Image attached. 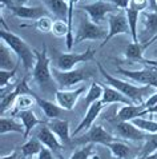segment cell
<instances>
[{"instance_id":"16","label":"cell","mask_w":157,"mask_h":159,"mask_svg":"<svg viewBox=\"0 0 157 159\" xmlns=\"http://www.w3.org/2000/svg\"><path fill=\"white\" fill-rule=\"evenodd\" d=\"M105 107L103 103H101V100H99V102H95L93 104H91L88 108H87V112H85V116L83 118V120L80 122V125H78L76 127V130L73 131V134L72 135H78L80 132L83 131H87V130H89L91 127L93 126V123L95 120L97 119V116L100 115V112L103 111V108Z\"/></svg>"},{"instance_id":"35","label":"cell","mask_w":157,"mask_h":159,"mask_svg":"<svg viewBox=\"0 0 157 159\" xmlns=\"http://www.w3.org/2000/svg\"><path fill=\"white\" fill-rule=\"evenodd\" d=\"M156 151H157V132H155V134H148L145 142H144L141 155L146 157V155H151V154H153Z\"/></svg>"},{"instance_id":"27","label":"cell","mask_w":157,"mask_h":159,"mask_svg":"<svg viewBox=\"0 0 157 159\" xmlns=\"http://www.w3.org/2000/svg\"><path fill=\"white\" fill-rule=\"evenodd\" d=\"M48 7L51 8V11L53 12L56 16H59L60 19L68 20L69 15V0H47Z\"/></svg>"},{"instance_id":"22","label":"cell","mask_w":157,"mask_h":159,"mask_svg":"<svg viewBox=\"0 0 157 159\" xmlns=\"http://www.w3.org/2000/svg\"><path fill=\"white\" fill-rule=\"evenodd\" d=\"M15 54L10 47L4 42L0 44V70H6V71H11L17 67V63L15 60Z\"/></svg>"},{"instance_id":"32","label":"cell","mask_w":157,"mask_h":159,"mask_svg":"<svg viewBox=\"0 0 157 159\" xmlns=\"http://www.w3.org/2000/svg\"><path fill=\"white\" fill-rule=\"evenodd\" d=\"M132 123L137 127V129H140L144 132H149V134L157 132V122L152 120V119H145L144 116H140V118L133 119Z\"/></svg>"},{"instance_id":"20","label":"cell","mask_w":157,"mask_h":159,"mask_svg":"<svg viewBox=\"0 0 157 159\" xmlns=\"http://www.w3.org/2000/svg\"><path fill=\"white\" fill-rule=\"evenodd\" d=\"M104 147L109 150L111 155L115 159H128L133 154V150L128 143L121 142V140H117V139L113 140V142L107 143Z\"/></svg>"},{"instance_id":"49","label":"cell","mask_w":157,"mask_h":159,"mask_svg":"<svg viewBox=\"0 0 157 159\" xmlns=\"http://www.w3.org/2000/svg\"><path fill=\"white\" fill-rule=\"evenodd\" d=\"M23 159H32V158H27V157H23Z\"/></svg>"},{"instance_id":"28","label":"cell","mask_w":157,"mask_h":159,"mask_svg":"<svg viewBox=\"0 0 157 159\" xmlns=\"http://www.w3.org/2000/svg\"><path fill=\"white\" fill-rule=\"evenodd\" d=\"M41 148H43V143L37 139V136H36V138H29V139L25 140V143L21 146L20 151H21V154H23V157L32 158L33 155H37Z\"/></svg>"},{"instance_id":"29","label":"cell","mask_w":157,"mask_h":159,"mask_svg":"<svg viewBox=\"0 0 157 159\" xmlns=\"http://www.w3.org/2000/svg\"><path fill=\"white\" fill-rule=\"evenodd\" d=\"M103 84H99L97 82H92V86L89 87V90L87 91L85 94V98H84V102H85V106L87 108L89 107L91 104H93L95 102H99L103 98Z\"/></svg>"},{"instance_id":"7","label":"cell","mask_w":157,"mask_h":159,"mask_svg":"<svg viewBox=\"0 0 157 159\" xmlns=\"http://www.w3.org/2000/svg\"><path fill=\"white\" fill-rule=\"evenodd\" d=\"M80 10H84L89 19L96 24L103 23L108 14H116L120 11L115 4L108 0H96L91 4H84V6H80Z\"/></svg>"},{"instance_id":"47","label":"cell","mask_w":157,"mask_h":159,"mask_svg":"<svg viewBox=\"0 0 157 159\" xmlns=\"http://www.w3.org/2000/svg\"><path fill=\"white\" fill-rule=\"evenodd\" d=\"M91 159H103V158L100 157V155H97V154H93L92 158H91Z\"/></svg>"},{"instance_id":"46","label":"cell","mask_w":157,"mask_h":159,"mask_svg":"<svg viewBox=\"0 0 157 159\" xmlns=\"http://www.w3.org/2000/svg\"><path fill=\"white\" fill-rule=\"evenodd\" d=\"M145 159H157V151L153 152V154H151V155H146Z\"/></svg>"},{"instance_id":"41","label":"cell","mask_w":157,"mask_h":159,"mask_svg":"<svg viewBox=\"0 0 157 159\" xmlns=\"http://www.w3.org/2000/svg\"><path fill=\"white\" fill-rule=\"evenodd\" d=\"M0 159H23V158H20V157H19V154H17V151H14V152L8 154L7 157H2Z\"/></svg>"},{"instance_id":"3","label":"cell","mask_w":157,"mask_h":159,"mask_svg":"<svg viewBox=\"0 0 157 159\" xmlns=\"http://www.w3.org/2000/svg\"><path fill=\"white\" fill-rule=\"evenodd\" d=\"M35 55H36V63H35V67L32 70V78L39 87H45L55 80L51 68V59L47 55L45 44L43 46L41 51L35 50Z\"/></svg>"},{"instance_id":"17","label":"cell","mask_w":157,"mask_h":159,"mask_svg":"<svg viewBox=\"0 0 157 159\" xmlns=\"http://www.w3.org/2000/svg\"><path fill=\"white\" fill-rule=\"evenodd\" d=\"M36 136L43 143V146L51 148L52 151H60V150H62V142H60L59 138L53 134V131H52L47 125L40 127V130L37 131Z\"/></svg>"},{"instance_id":"38","label":"cell","mask_w":157,"mask_h":159,"mask_svg":"<svg viewBox=\"0 0 157 159\" xmlns=\"http://www.w3.org/2000/svg\"><path fill=\"white\" fill-rule=\"evenodd\" d=\"M148 6H149V0H132V2H130V7L140 11V12L145 11V8Z\"/></svg>"},{"instance_id":"33","label":"cell","mask_w":157,"mask_h":159,"mask_svg":"<svg viewBox=\"0 0 157 159\" xmlns=\"http://www.w3.org/2000/svg\"><path fill=\"white\" fill-rule=\"evenodd\" d=\"M69 32H71V28H69V24L67 20H63V19L55 20L53 27H52V34L56 38H67Z\"/></svg>"},{"instance_id":"13","label":"cell","mask_w":157,"mask_h":159,"mask_svg":"<svg viewBox=\"0 0 157 159\" xmlns=\"http://www.w3.org/2000/svg\"><path fill=\"white\" fill-rule=\"evenodd\" d=\"M12 15L19 17L23 20H39L40 17L49 16V12L45 7L43 6H33V7H27V6H12L8 8Z\"/></svg>"},{"instance_id":"19","label":"cell","mask_w":157,"mask_h":159,"mask_svg":"<svg viewBox=\"0 0 157 159\" xmlns=\"http://www.w3.org/2000/svg\"><path fill=\"white\" fill-rule=\"evenodd\" d=\"M47 126L53 131V134L57 136L62 143H65L71 139V132H69V122L62 120V119H51L47 123Z\"/></svg>"},{"instance_id":"4","label":"cell","mask_w":157,"mask_h":159,"mask_svg":"<svg viewBox=\"0 0 157 159\" xmlns=\"http://www.w3.org/2000/svg\"><path fill=\"white\" fill-rule=\"evenodd\" d=\"M117 74L128 78L129 80L136 82L138 86H149L152 88H157V68L152 66H146L141 70H124L123 67H117Z\"/></svg>"},{"instance_id":"5","label":"cell","mask_w":157,"mask_h":159,"mask_svg":"<svg viewBox=\"0 0 157 159\" xmlns=\"http://www.w3.org/2000/svg\"><path fill=\"white\" fill-rule=\"evenodd\" d=\"M52 75L57 84L63 90H69L71 87L78 84V83L87 80L91 74L87 68H78V70H71V71H62L57 68H52Z\"/></svg>"},{"instance_id":"42","label":"cell","mask_w":157,"mask_h":159,"mask_svg":"<svg viewBox=\"0 0 157 159\" xmlns=\"http://www.w3.org/2000/svg\"><path fill=\"white\" fill-rule=\"evenodd\" d=\"M2 2V8L3 7H6L7 6V8H10V7H12V6H15V0H0Z\"/></svg>"},{"instance_id":"23","label":"cell","mask_w":157,"mask_h":159,"mask_svg":"<svg viewBox=\"0 0 157 159\" xmlns=\"http://www.w3.org/2000/svg\"><path fill=\"white\" fill-rule=\"evenodd\" d=\"M35 98H36V103L40 106L41 111L44 112V115L48 119H59L60 115L65 111V110H63L57 103H52L49 100L40 98L39 95H35Z\"/></svg>"},{"instance_id":"21","label":"cell","mask_w":157,"mask_h":159,"mask_svg":"<svg viewBox=\"0 0 157 159\" xmlns=\"http://www.w3.org/2000/svg\"><path fill=\"white\" fill-rule=\"evenodd\" d=\"M35 95H32V94H20L19 96H17L14 107H12V110H11V116L16 118L20 112L27 111V110H31L33 107V104L36 103V98H35Z\"/></svg>"},{"instance_id":"10","label":"cell","mask_w":157,"mask_h":159,"mask_svg":"<svg viewBox=\"0 0 157 159\" xmlns=\"http://www.w3.org/2000/svg\"><path fill=\"white\" fill-rule=\"evenodd\" d=\"M116 140V138L113 136L111 132H108L103 126H99V125H93L89 130L85 131V134L78 138L76 140V143L78 144H89V143H93V144H101V146H105L107 143L113 142Z\"/></svg>"},{"instance_id":"14","label":"cell","mask_w":157,"mask_h":159,"mask_svg":"<svg viewBox=\"0 0 157 159\" xmlns=\"http://www.w3.org/2000/svg\"><path fill=\"white\" fill-rule=\"evenodd\" d=\"M157 40V35L155 36H152L149 40L144 42V43H129L128 46H126V50L124 52V56L125 59H128L130 61H136V63H142L144 61V52L146 51L148 47H151L152 44Z\"/></svg>"},{"instance_id":"15","label":"cell","mask_w":157,"mask_h":159,"mask_svg":"<svg viewBox=\"0 0 157 159\" xmlns=\"http://www.w3.org/2000/svg\"><path fill=\"white\" fill-rule=\"evenodd\" d=\"M148 114L145 104H124L115 116V122H132L133 119Z\"/></svg>"},{"instance_id":"39","label":"cell","mask_w":157,"mask_h":159,"mask_svg":"<svg viewBox=\"0 0 157 159\" xmlns=\"http://www.w3.org/2000/svg\"><path fill=\"white\" fill-rule=\"evenodd\" d=\"M36 159H56L55 155H53V151H52L51 148L45 147V146H43V148L40 150V152L37 154Z\"/></svg>"},{"instance_id":"37","label":"cell","mask_w":157,"mask_h":159,"mask_svg":"<svg viewBox=\"0 0 157 159\" xmlns=\"http://www.w3.org/2000/svg\"><path fill=\"white\" fill-rule=\"evenodd\" d=\"M16 76V68L11 70V71H6V70H0V88H6L10 86V83L14 80Z\"/></svg>"},{"instance_id":"36","label":"cell","mask_w":157,"mask_h":159,"mask_svg":"<svg viewBox=\"0 0 157 159\" xmlns=\"http://www.w3.org/2000/svg\"><path fill=\"white\" fill-rule=\"evenodd\" d=\"M53 23L55 21L51 19V16H44V17H40L39 20H36V28L40 31V32H52V27H53Z\"/></svg>"},{"instance_id":"2","label":"cell","mask_w":157,"mask_h":159,"mask_svg":"<svg viewBox=\"0 0 157 159\" xmlns=\"http://www.w3.org/2000/svg\"><path fill=\"white\" fill-rule=\"evenodd\" d=\"M0 38H2V42H4L14 51L16 58L23 64L24 70H33L36 63V55H35V50L28 43H25L19 35L6 28L0 30Z\"/></svg>"},{"instance_id":"34","label":"cell","mask_w":157,"mask_h":159,"mask_svg":"<svg viewBox=\"0 0 157 159\" xmlns=\"http://www.w3.org/2000/svg\"><path fill=\"white\" fill-rule=\"evenodd\" d=\"M93 150H95L93 143L81 146V147H78L73 151V154L71 155L69 159H91L93 155Z\"/></svg>"},{"instance_id":"8","label":"cell","mask_w":157,"mask_h":159,"mask_svg":"<svg viewBox=\"0 0 157 159\" xmlns=\"http://www.w3.org/2000/svg\"><path fill=\"white\" fill-rule=\"evenodd\" d=\"M96 50L88 47L84 52L81 54H75V52H64L60 54L59 60H57V67L62 71H71L75 68V66L78 63H87V61H92L95 60Z\"/></svg>"},{"instance_id":"31","label":"cell","mask_w":157,"mask_h":159,"mask_svg":"<svg viewBox=\"0 0 157 159\" xmlns=\"http://www.w3.org/2000/svg\"><path fill=\"white\" fill-rule=\"evenodd\" d=\"M20 95L19 90H17L16 87H14V90L7 92V95H3L2 96V102H0V111H2V116L3 114L8 111L11 107H14L15 102H16V98Z\"/></svg>"},{"instance_id":"48","label":"cell","mask_w":157,"mask_h":159,"mask_svg":"<svg viewBox=\"0 0 157 159\" xmlns=\"http://www.w3.org/2000/svg\"><path fill=\"white\" fill-rule=\"evenodd\" d=\"M146 157H144V155H140V157H134V158H132V159H145Z\"/></svg>"},{"instance_id":"25","label":"cell","mask_w":157,"mask_h":159,"mask_svg":"<svg viewBox=\"0 0 157 159\" xmlns=\"http://www.w3.org/2000/svg\"><path fill=\"white\" fill-rule=\"evenodd\" d=\"M10 132H19V134H24V126L20 120H16L15 118H0V134L6 135Z\"/></svg>"},{"instance_id":"12","label":"cell","mask_w":157,"mask_h":159,"mask_svg":"<svg viewBox=\"0 0 157 159\" xmlns=\"http://www.w3.org/2000/svg\"><path fill=\"white\" fill-rule=\"evenodd\" d=\"M115 132L121 139L126 140H134V142H145L148 134H145L140 129H137L132 122H115Z\"/></svg>"},{"instance_id":"11","label":"cell","mask_w":157,"mask_h":159,"mask_svg":"<svg viewBox=\"0 0 157 159\" xmlns=\"http://www.w3.org/2000/svg\"><path fill=\"white\" fill-rule=\"evenodd\" d=\"M87 90L85 86H81L76 90H59L55 92V99L60 107L65 111H72L75 108L78 98L84 94Z\"/></svg>"},{"instance_id":"26","label":"cell","mask_w":157,"mask_h":159,"mask_svg":"<svg viewBox=\"0 0 157 159\" xmlns=\"http://www.w3.org/2000/svg\"><path fill=\"white\" fill-rule=\"evenodd\" d=\"M125 15L128 19V24L130 28V36H132L133 43H138V32H137V25H138V16H140V11L134 10V8L129 7L125 10Z\"/></svg>"},{"instance_id":"24","label":"cell","mask_w":157,"mask_h":159,"mask_svg":"<svg viewBox=\"0 0 157 159\" xmlns=\"http://www.w3.org/2000/svg\"><path fill=\"white\" fill-rule=\"evenodd\" d=\"M17 119L23 123L24 126V134H23V138L27 140L28 139V135L31 134V131L36 127L39 123H41L40 120H39V118L35 115V112L32 111V110H27V111H23L20 112L19 115H17Z\"/></svg>"},{"instance_id":"45","label":"cell","mask_w":157,"mask_h":159,"mask_svg":"<svg viewBox=\"0 0 157 159\" xmlns=\"http://www.w3.org/2000/svg\"><path fill=\"white\" fill-rule=\"evenodd\" d=\"M27 2H28V0H15V3H16L15 6H24Z\"/></svg>"},{"instance_id":"44","label":"cell","mask_w":157,"mask_h":159,"mask_svg":"<svg viewBox=\"0 0 157 159\" xmlns=\"http://www.w3.org/2000/svg\"><path fill=\"white\" fill-rule=\"evenodd\" d=\"M148 114H157V104L148 110Z\"/></svg>"},{"instance_id":"9","label":"cell","mask_w":157,"mask_h":159,"mask_svg":"<svg viewBox=\"0 0 157 159\" xmlns=\"http://www.w3.org/2000/svg\"><path fill=\"white\" fill-rule=\"evenodd\" d=\"M123 34L130 35V28L128 24L125 11H119V12H116V14H111V16L108 17V35L101 43V48L109 40H112L115 36L123 35Z\"/></svg>"},{"instance_id":"43","label":"cell","mask_w":157,"mask_h":159,"mask_svg":"<svg viewBox=\"0 0 157 159\" xmlns=\"http://www.w3.org/2000/svg\"><path fill=\"white\" fill-rule=\"evenodd\" d=\"M149 6L152 7V11L157 12V0H149Z\"/></svg>"},{"instance_id":"18","label":"cell","mask_w":157,"mask_h":159,"mask_svg":"<svg viewBox=\"0 0 157 159\" xmlns=\"http://www.w3.org/2000/svg\"><path fill=\"white\" fill-rule=\"evenodd\" d=\"M103 98L101 103L104 106L107 104H113V103H121V104H133V102L128 99L125 95H123L120 91H117L116 88L111 87L109 84H103Z\"/></svg>"},{"instance_id":"1","label":"cell","mask_w":157,"mask_h":159,"mask_svg":"<svg viewBox=\"0 0 157 159\" xmlns=\"http://www.w3.org/2000/svg\"><path fill=\"white\" fill-rule=\"evenodd\" d=\"M97 68L100 74L103 75L104 80L107 82V84H109L111 87L116 88L117 91H120L123 95H125L128 99L132 100L133 104H142L145 102L144 100V96H146L152 91V87L149 86H136L129 82L123 80V79L115 78L109 72H107V70L100 63H97Z\"/></svg>"},{"instance_id":"30","label":"cell","mask_w":157,"mask_h":159,"mask_svg":"<svg viewBox=\"0 0 157 159\" xmlns=\"http://www.w3.org/2000/svg\"><path fill=\"white\" fill-rule=\"evenodd\" d=\"M142 23L145 27V34H149L152 36L157 35V12L149 11L142 12Z\"/></svg>"},{"instance_id":"6","label":"cell","mask_w":157,"mask_h":159,"mask_svg":"<svg viewBox=\"0 0 157 159\" xmlns=\"http://www.w3.org/2000/svg\"><path fill=\"white\" fill-rule=\"evenodd\" d=\"M108 35V31H105L103 27H100V24L93 23L92 20H89L88 17H85L84 20L78 24L77 31L75 34V43H83V42H95V40H101L105 39Z\"/></svg>"},{"instance_id":"40","label":"cell","mask_w":157,"mask_h":159,"mask_svg":"<svg viewBox=\"0 0 157 159\" xmlns=\"http://www.w3.org/2000/svg\"><path fill=\"white\" fill-rule=\"evenodd\" d=\"M108 2L115 4L120 11H125V10H128V8L130 7V2H132V0H108Z\"/></svg>"}]
</instances>
